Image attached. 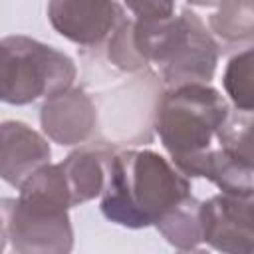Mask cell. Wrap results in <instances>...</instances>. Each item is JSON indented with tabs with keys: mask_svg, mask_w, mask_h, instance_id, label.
Here are the masks:
<instances>
[{
	"mask_svg": "<svg viewBox=\"0 0 254 254\" xmlns=\"http://www.w3.org/2000/svg\"><path fill=\"white\" fill-rule=\"evenodd\" d=\"M190 194V179L149 149L113 151L99 192L101 214L123 228L139 230Z\"/></svg>",
	"mask_w": 254,
	"mask_h": 254,
	"instance_id": "1",
	"label": "cell"
},
{
	"mask_svg": "<svg viewBox=\"0 0 254 254\" xmlns=\"http://www.w3.org/2000/svg\"><path fill=\"white\" fill-rule=\"evenodd\" d=\"M133 46L147 64L161 67L167 87L210 83L220 56L218 42L189 8L165 20H133Z\"/></svg>",
	"mask_w": 254,
	"mask_h": 254,
	"instance_id": "2",
	"label": "cell"
},
{
	"mask_svg": "<svg viewBox=\"0 0 254 254\" xmlns=\"http://www.w3.org/2000/svg\"><path fill=\"white\" fill-rule=\"evenodd\" d=\"M230 113L228 101L208 83L167 87L155 107L153 127L171 161L212 147Z\"/></svg>",
	"mask_w": 254,
	"mask_h": 254,
	"instance_id": "3",
	"label": "cell"
},
{
	"mask_svg": "<svg viewBox=\"0 0 254 254\" xmlns=\"http://www.w3.org/2000/svg\"><path fill=\"white\" fill-rule=\"evenodd\" d=\"M73 60L24 34L0 40V101L28 105L73 85Z\"/></svg>",
	"mask_w": 254,
	"mask_h": 254,
	"instance_id": "4",
	"label": "cell"
},
{
	"mask_svg": "<svg viewBox=\"0 0 254 254\" xmlns=\"http://www.w3.org/2000/svg\"><path fill=\"white\" fill-rule=\"evenodd\" d=\"M8 242L20 254H67L73 228L67 208L14 198L8 218Z\"/></svg>",
	"mask_w": 254,
	"mask_h": 254,
	"instance_id": "5",
	"label": "cell"
},
{
	"mask_svg": "<svg viewBox=\"0 0 254 254\" xmlns=\"http://www.w3.org/2000/svg\"><path fill=\"white\" fill-rule=\"evenodd\" d=\"M202 242L226 254L254 252V200L218 192L200 200Z\"/></svg>",
	"mask_w": 254,
	"mask_h": 254,
	"instance_id": "6",
	"label": "cell"
},
{
	"mask_svg": "<svg viewBox=\"0 0 254 254\" xmlns=\"http://www.w3.org/2000/svg\"><path fill=\"white\" fill-rule=\"evenodd\" d=\"M125 16L115 0H48L52 28L79 48H99Z\"/></svg>",
	"mask_w": 254,
	"mask_h": 254,
	"instance_id": "7",
	"label": "cell"
},
{
	"mask_svg": "<svg viewBox=\"0 0 254 254\" xmlns=\"http://www.w3.org/2000/svg\"><path fill=\"white\" fill-rule=\"evenodd\" d=\"M99 123V111L93 97L79 89L67 87L42 101L40 125L48 139L62 147L83 145L91 139Z\"/></svg>",
	"mask_w": 254,
	"mask_h": 254,
	"instance_id": "8",
	"label": "cell"
},
{
	"mask_svg": "<svg viewBox=\"0 0 254 254\" xmlns=\"http://www.w3.org/2000/svg\"><path fill=\"white\" fill-rule=\"evenodd\" d=\"M173 165L189 179L202 177L214 183L220 192L236 194V196H252L254 194V159L244 157L226 147L206 149L183 159L173 161Z\"/></svg>",
	"mask_w": 254,
	"mask_h": 254,
	"instance_id": "9",
	"label": "cell"
},
{
	"mask_svg": "<svg viewBox=\"0 0 254 254\" xmlns=\"http://www.w3.org/2000/svg\"><path fill=\"white\" fill-rule=\"evenodd\" d=\"M48 139L24 121L0 123V179L18 189L36 169L50 163Z\"/></svg>",
	"mask_w": 254,
	"mask_h": 254,
	"instance_id": "10",
	"label": "cell"
},
{
	"mask_svg": "<svg viewBox=\"0 0 254 254\" xmlns=\"http://www.w3.org/2000/svg\"><path fill=\"white\" fill-rule=\"evenodd\" d=\"M111 153L109 143H91L71 151L60 163L69 189L71 206L99 196L105 183V163Z\"/></svg>",
	"mask_w": 254,
	"mask_h": 254,
	"instance_id": "11",
	"label": "cell"
},
{
	"mask_svg": "<svg viewBox=\"0 0 254 254\" xmlns=\"http://www.w3.org/2000/svg\"><path fill=\"white\" fill-rule=\"evenodd\" d=\"M161 236L177 250H196L202 244L200 200L192 194L165 210L153 224Z\"/></svg>",
	"mask_w": 254,
	"mask_h": 254,
	"instance_id": "12",
	"label": "cell"
},
{
	"mask_svg": "<svg viewBox=\"0 0 254 254\" xmlns=\"http://www.w3.org/2000/svg\"><path fill=\"white\" fill-rule=\"evenodd\" d=\"M208 18V30L224 44H246L254 40V0H216Z\"/></svg>",
	"mask_w": 254,
	"mask_h": 254,
	"instance_id": "13",
	"label": "cell"
},
{
	"mask_svg": "<svg viewBox=\"0 0 254 254\" xmlns=\"http://www.w3.org/2000/svg\"><path fill=\"white\" fill-rule=\"evenodd\" d=\"M252 46L234 54L222 73V85L238 111L252 113L254 109V89H252Z\"/></svg>",
	"mask_w": 254,
	"mask_h": 254,
	"instance_id": "14",
	"label": "cell"
},
{
	"mask_svg": "<svg viewBox=\"0 0 254 254\" xmlns=\"http://www.w3.org/2000/svg\"><path fill=\"white\" fill-rule=\"evenodd\" d=\"M105 56L113 67L119 71L135 73L147 69V62L137 54L133 46V20L123 16L105 40Z\"/></svg>",
	"mask_w": 254,
	"mask_h": 254,
	"instance_id": "15",
	"label": "cell"
},
{
	"mask_svg": "<svg viewBox=\"0 0 254 254\" xmlns=\"http://www.w3.org/2000/svg\"><path fill=\"white\" fill-rule=\"evenodd\" d=\"M133 20H165L175 16V0H123Z\"/></svg>",
	"mask_w": 254,
	"mask_h": 254,
	"instance_id": "16",
	"label": "cell"
},
{
	"mask_svg": "<svg viewBox=\"0 0 254 254\" xmlns=\"http://www.w3.org/2000/svg\"><path fill=\"white\" fill-rule=\"evenodd\" d=\"M14 198H0V252L8 244V218L12 210Z\"/></svg>",
	"mask_w": 254,
	"mask_h": 254,
	"instance_id": "17",
	"label": "cell"
},
{
	"mask_svg": "<svg viewBox=\"0 0 254 254\" xmlns=\"http://www.w3.org/2000/svg\"><path fill=\"white\" fill-rule=\"evenodd\" d=\"M190 4H196V6H212L216 0H187Z\"/></svg>",
	"mask_w": 254,
	"mask_h": 254,
	"instance_id": "18",
	"label": "cell"
}]
</instances>
